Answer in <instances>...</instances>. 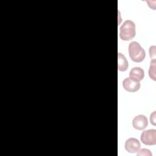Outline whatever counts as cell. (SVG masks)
<instances>
[{
  "label": "cell",
  "mask_w": 156,
  "mask_h": 156,
  "mask_svg": "<svg viewBox=\"0 0 156 156\" xmlns=\"http://www.w3.org/2000/svg\"><path fill=\"white\" fill-rule=\"evenodd\" d=\"M148 125V120L143 115H138L134 117L132 120V126L134 129L141 130L144 129Z\"/></svg>",
  "instance_id": "obj_6"
},
{
  "label": "cell",
  "mask_w": 156,
  "mask_h": 156,
  "mask_svg": "<svg viewBox=\"0 0 156 156\" xmlns=\"http://www.w3.org/2000/svg\"><path fill=\"white\" fill-rule=\"evenodd\" d=\"M155 68H156V60L155 59H152L150 63V66L149 68V77L155 81L156 80V76H155Z\"/></svg>",
  "instance_id": "obj_9"
},
{
  "label": "cell",
  "mask_w": 156,
  "mask_h": 156,
  "mask_svg": "<svg viewBox=\"0 0 156 156\" xmlns=\"http://www.w3.org/2000/svg\"><path fill=\"white\" fill-rule=\"evenodd\" d=\"M129 67V63L122 54L118 52V69L120 71H125Z\"/></svg>",
  "instance_id": "obj_8"
},
{
  "label": "cell",
  "mask_w": 156,
  "mask_h": 156,
  "mask_svg": "<svg viewBox=\"0 0 156 156\" xmlns=\"http://www.w3.org/2000/svg\"><path fill=\"white\" fill-rule=\"evenodd\" d=\"M155 111L153 112L150 115V121L153 126H155Z\"/></svg>",
  "instance_id": "obj_12"
},
{
  "label": "cell",
  "mask_w": 156,
  "mask_h": 156,
  "mask_svg": "<svg viewBox=\"0 0 156 156\" xmlns=\"http://www.w3.org/2000/svg\"><path fill=\"white\" fill-rule=\"evenodd\" d=\"M128 51L130 59L134 62L140 63L143 61L145 58V51L137 41H133L130 43Z\"/></svg>",
  "instance_id": "obj_1"
},
{
  "label": "cell",
  "mask_w": 156,
  "mask_h": 156,
  "mask_svg": "<svg viewBox=\"0 0 156 156\" xmlns=\"http://www.w3.org/2000/svg\"><path fill=\"white\" fill-rule=\"evenodd\" d=\"M140 83L136 82L130 77H127L122 82V87L125 90L128 92H136L140 88Z\"/></svg>",
  "instance_id": "obj_4"
},
{
  "label": "cell",
  "mask_w": 156,
  "mask_h": 156,
  "mask_svg": "<svg viewBox=\"0 0 156 156\" xmlns=\"http://www.w3.org/2000/svg\"><path fill=\"white\" fill-rule=\"evenodd\" d=\"M144 77V71L140 67H138V66L133 67L130 71L129 77L136 82H140L141 80L143 79Z\"/></svg>",
  "instance_id": "obj_7"
},
{
  "label": "cell",
  "mask_w": 156,
  "mask_h": 156,
  "mask_svg": "<svg viewBox=\"0 0 156 156\" xmlns=\"http://www.w3.org/2000/svg\"><path fill=\"white\" fill-rule=\"evenodd\" d=\"M141 141L147 146H154L156 144V130L148 129L144 130L140 136Z\"/></svg>",
  "instance_id": "obj_3"
},
{
  "label": "cell",
  "mask_w": 156,
  "mask_h": 156,
  "mask_svg": "<svg viewBox=\"0 0 156 156\" xmlns=\"http://www.w3.org/2000/svg\"><path fill=\"white\" fill-rule=\"evenodd\" d=\"M140 142L135 138H129L127 139L124 144L125 149L129 153H136L140 149Z\"/></svg>",
  "instance_id": "obj_5"
},
{
  "label": "cell",
  "mask_w": 156,
  "mask_h": 156,
  "mask_svg": "<svg viewBox=\"0 0 156 156\" xmlns=\"http://www.w3.org/2000/svg\"><path fill=\"white\" fill-rule=\"evenodd\" d=\"M136 35L135 24L132 20H126L119 30V37L122 40L129 41L133 39Z\"/></svg>",
  "instance_id": "obj_2"
},
{
  "label": "cell",
  "mask_w": 156,
  "mask_h": 156,
  "mask_svg": "<svg viewBox=\"0 0 156 156\" xmlns=\"http://www.w3.org/2000/svg\"><path fill=\"white\" fill-rule=\"evenodd\" d=\"M136 155L138 156H152V154L148 149L143 148L140 149L138 151L136 152Z\"/></svg>",
  "instance_id": "obj_10"
},
{
  "label": "cell",
  "mask_w": 156,
  "mask_h": 156,
  "mask_svg": "<svg viewBox=\"0 0 156 156\" xmlns=\"http://www.w3.org/2000/svg\"><path fill=\"white\" fill-rule=\"evenodd\" d=\"M155 46H152L149 48V52L150 57L152 59H155Z\"/></svg>",
  "instance_id": "obj_11"
}]
</instances>
